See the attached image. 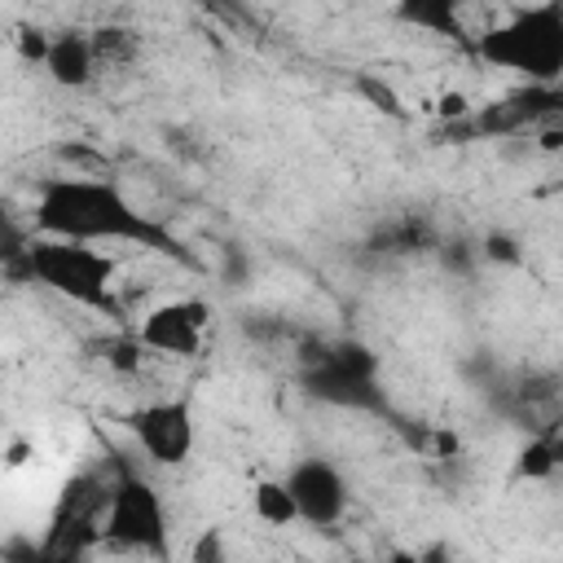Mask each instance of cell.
<instances>
[{"mask_svg": "<svg viewBox=\"0 0 563 563\" xmlns=\"http://www.w3.org/2000/svg\"><path fill=\"white\" fill-rule=\"evenodd\" d=\"M31 224L44 238H75V242H128L141 251H163L180 255L176 238L150 220L114 180L106 176H48L35 185L31 202Z\"/></svg>", "mask_w": 563, "mask_h": 563, "instance_id": "1", "label": "cell"}, {"mask_svg": "<svg viewBox=\"0 0 563 563\" xmlns=\"http://www.w3.org/2000/svg\"><path fill=\"white\" fill-rule=\"evenodd\" d=\"M475 57L528 84L563 79V0H532L475 35Z\"/></svg>", "mask_w": 563, "mask_h": 563, "instance_id": "2", "label": "cell"}, {"mask_svg": "<svg viewBox=\"0 0 563 563\" xmlns=\"http://www.w3.org/2000/svg\"><path fill=\"white\" fill-rule=\"evenodd\" d=\"M26 277L44 290H53L66 303H79L88 312H106V317H123L119 308V264L110 251H101L97 242H75V238H35L22 251Z\"/></svg>", "mask_w": 563, "mask_h": 563, "instance_id": "3", "label": "cell"}, {"mask_svg": "<svg viewBox=\"0 0 563 563\" xmlns=\"http://www.w3.org/2000/svg\"><path fill=\"white\" fill-rule=\"evenodd\" d=\"M101 541H110L119 550H136V554H167V506L145 475L123 466L110 479Z\"/></svg>", "mask_w": 563, "mask_h": 563, "instance_id": "4", "label": "cell"}, {"mask_svg": "<svg viewBox=\"0 0 563 563\" xmlns=\"http://www.w3.org/2000/svg\"><path fill=\"white\" fill-rule=\"evenodd\" d=\"M128 431H132L136 449L145 453V462H154V466H185L194 457V444H198L194 409L185 396L145 400L141 409H132Z\"/></svg>", "mask_w": 563, "mask_h": 563, "instance_id": "5", "label": "cell"}, {"mask_svg": "<svg viewBox=\"0 0 563 563\" xmlns=\"http://www.w3.org/2000/svg\"><path fill=\"white\" fill-rule=\"evenodd\" d=\"M207 325H211V303L207 299H194V295H180V299L154 303L136 321V339L145 343V352L194 361L207 347Z\"/></svg>", "mask_w": 563, "mask_h": 563, "instance_id": "6", "label": "cell"}, {"mask_svg": "<svg viewBox=\"0 0 563 563\" xmlns=\"http://www.w3.org/2000/svg\"><path fill=\"white\" fill-rule=\"evenodd\" d=\"M106 501H110V484L97 475H75L66 479L57 510H53V528H48V554H79L101 537V519H106Z\"/></svg>", "mask_w": 563, "mask_h": 563, "instance_id": "7", "label": "cell"}, {"mask_svg": "<svg viewBox=\"0 0 563 563\" xmlns=\"http://www.w3.org/2000/svg\"><path fill=\"white\" fill-rule=\"evenodd\" d=\"M286 484L295 493V506H299V523H312V528H334L343 515H347V479L339 475L334 462L325 457H303L286 471Z\"/></svg>", "mask_w": 563, "mask_h": 563, "instance_id": "8", "label": "cell"}, {"mask_svg": "<svg viewBox=\"0 0 563 563\" xmlns=\"http://www.w3.org/2000/svg\"><path fill=\"white\" fill-rule=\"evenodd\" d=\"M374 378H378V361L369 356V347L361 343H339L325 347L317 356V369L308 374L312 391L321 400H339V405H361L374 396Z\"/></svg>", "mask_w": 563, "mask_h": 563, "instance_id": "9", "label": "cell"}, {"mask_svg": "<svg viewBox=\"0 0 563 563\" xmlns=\"http://www.w3.org/2000/svg\"><path fill=\"white\" fill-rule=\"evenodd\" d=\"M97 70H101V62H97L92 35H84V31H62V35H53L48 57H44V75H48L57 88H70V92H75V88H88Z\"/></svg>", "mask_w": 563, "mask_h": 563, "instance_id": "10", "label": "cell"}, {"mask_svg": "<svg viewBox=\"0 0 563 563\" xmlns=\"http://www.w3.org/2000/svg\"><path fill=\"white\" fill-rule=\"evenodd\" d=\"M391 9L413 31H427V35H440V40H462L466 35V22H462L466 0H391Z\"/></svg>", "mask_w": 563, "mask_h": 563, "instance_id": "11", "label": "cell"}, {"mask_svg": "<svg viewBox=\"0 0 563 563\" xmlns=\"http://www.w3.org/2000/svg\"><path fill=\"white\" fill-rule=\"evenodd\" d=\"M251 515H255L260 523H268V528H290V523H299V506H295V493H290L286 475H282V479L264 475V479L251 484Z\"/></svg>", "mask_w": 563, "mask_h": 563, "instance_id": "12", "label": "cell"}, {"mask_svg": "<svg viewBox=\"0 0 563 563\" xmlns=\"http://www.w3.org/2000/svg\"><path fill=\"white\" fill-rule=\"evenodd\" d=\"M559 471L563 466H559V453H554V435H532L528 444H519V453H515V479L545 484Z\"/></svg>", "mask_w": 563, "mask_h": 563, "instance_id": "13", "label": "cell"}, {"mask_svg": "<svg viewBox=\"0 0 563 563\" xmlns=\"http://www.w3.org/2000/svg\"><path fill=\"white\" fill-rule=\"evenodd\" d=\"M92 44H97V62H101V66H110V62H128V57L136 53V40H132L128 31H119V26H101V31H92Z\"/></svg>", "mask_w": 563, "mask_h": 563, "instance_id": "14", "label": "cell"}, {"mask_svg": "<svg viewBox=\"0 0 563 563\" xmlns=\"http://www.w3.org/2000/svg\"><path fill=\"white\" fill-rule=\"evenodd\" d=\"M189 559H194V563H207V559H224V545H220V528H207V532L194 541Z\"/></svg>", "mask_w": 563, "mask_h": 563, "instance_id": "15", "label": "cell"}, {"mask_svg": "<svg viewBox=\"0 0 563 563\" xmlns=\"http://www.w3.org/2000/svg\"><path fill=\"white\" fill-rule=\"evenodd\" d=\"M488 255H501V260H519L515 242L510 238H488Z\"/></svg>", "mask_w": 563, "mask_h": 563, "instance_id": "16", "label": "cell"}]
</instances>
